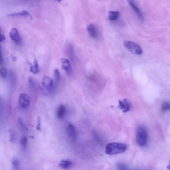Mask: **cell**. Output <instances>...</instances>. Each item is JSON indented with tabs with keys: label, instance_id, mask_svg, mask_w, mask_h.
Returning a JSON list of instances; mask_svg holds the SVG:
<instances>
[{
	"label": "cell",
	"instance_id": "cell-1",
	"mask_svg": "<svg viewBox=\"0 0 170 170\" xmlns=\"http://www.w3.org/2000/svg\"><path fill=\"white\" fill-rule=\"evenodd\" d=\"M128 146L123 143L112 142L108 143L106 146L105 153L110 156L122 154L126 151Z\"/></svg>",
	"mask_w": 170,
	"mask_h": 170
},
{
	"label": "cell",
	"instance_id": "cell-2",
	"mask_svg": "<svg viewBox=\"0 0 170 170\" xmlns=\"http://www.w3.org/2000/svg\"><path fill=\"white\" fill-rule=\"evenodd\" d=\"M136 139L138 145L141 147L146 146L148 140V134L144 128L140 127L137 130Z\"/></svg>",
	"mask_w": 170,
	"mask_h": 170
},
{
	"label": "cell",
	"instance_id": "cell-3",
	"mask_svg": "<svg viewBox=\"0 0 170 170\" xmlns=\"http://www.w3.org/2000/svg\"><path fill=\"white\" fill-rule=\"evenodd\" d=\"M123 45L129 51L134 54L138 55L143 54V51L139 44L133 42L125 41Z\"/></svg>",
	"mask_w": 170,
	"mask_h": 170
},
{
	"label": "cell",
	"instance_id": "cell-4",
	"mask_svg": "<svg viewBox=\"0 0 170 170\" xmlns=\"http://www.w3.org/2000/svg\"><path fill=\"white\" fill-rule=\"evenodd\" d=\"M19 103L21 107L27 108L30 105V99L28 95L25 93H21L19 97Z\"/></svg>",
	"mask_w": 170,
	"mask_h": 170
},
{
	"label": "cell",
	"instance_id": "cell-5",
	"mask_svg": "<svg viewBox=\"0 0 170 170\" xmlns=\"http://www.w3.org/2000/svg\"><path fill=\"white\" fill-rule=\"evenodd\" d=\"M53 80L51 78L47 76H44L42 80L43 86L50 91L53 90L54 88Z\"/></svg>",
	"mask_w": 170,
	"mask_h": 170
},
{
	"label": "cell",
	"instance_id": "cell-6",
	"mask_svg": "<svg viewBox=\"0 0 170 170\" xmlns=\"http://www.w3.org/2000/svg\"><path fill=\"white\" fill-rule=\"evenodd\" d=\"M128 1L129 5H130L131 7L132 8L134 11L137 14L140 20L142 21H143L144 17L143 14L142 13L141 10L136 5L134 2L132 1Z\"/></svg>",
	"mask_w": 170,
	"mask_h": 170
},
{
	"label": "cell",
	"instance_id": "cell-7",
	"mask_svg": "<svg viewBox=\"0 0 170 170\" xmlns=\"http://www.w3.org/2000/svg\"><path fill=\"white\" fill-rule=\"evenodd\" d=\"M118 107L124 113L129 111L130 108V105L126 99H124L123 101H119Z\"/></svg>",
	"mask_w": 170,
	"mask_h": 170
},
{
	"label": "cell",
	"instance_id": "cell-8",
	"mask_svg": "<svg viewBox=\"0 0 170 170\" xmlns=\"http://www.w3.org/2000/svg\"><path fill=\"white\" fill-rule=\"evenodd\" d=\"M87 31L91 37L95 39H97L98 37V33L96 27L93 24H89L87 27Z\"/></svg>",
	"mask_w": 170,
	"mask_h": 170
},
{
	"label": "cell",
	"instance_id": "cell-9",
	"mask_svg": "<svg viewBox=\"0 0 170 170\" xmlns=\"http://www.w3.org/2000/svg\"><path fill=\"white\" fill-rule=\"evenodd\" d=\"M62 69L66 72L67 74H71L72 72V68L71 63L68 59L63 58L61 59Z\"/></svg>",
	"mask_w": 170,
	"mask_h": 170
},
{
	"label": "cell",
	"instance_id": "cell-10",
	"mask_svg": "<svg viewBox=\"0 0 170 170\" xmlns=\"http://www.w3.org/2000/svg\"><path fill=\"white\" fill-rule=\"evenodd\" d=\"M67 132L69 137L72 141H74L76 139V134L75 127L73 125L69 124L68 126Z\"/></svg>",
	"mask_w": 170,
	"mask_h": 170
},
{
	"label": "cell",
	"instance_id": "cell-11",
	"mask_svg": "<svg viewBox=\"0 0 170 170\" xmlns=\"http://www.w3.org/2000/svg\"><path fill=\"white\" fill-rule=\"evenodd\" d=\"M10 37L12 40L16 43H19L20 41V38L18 32L16 29H12L10 33Z\"/></svg>",
	"mask_w": 170,
	"mask_h": 170
},
{
	"label": "cell",
	"instance_id": "cell-12",
	"mask_svg": "<svg viewBox=\"0 0 170 170\" xmlns=\"http://www.w3.org/2000/svg\"><path fill=\"white\" fill-rule=\"evenodd\" d=\"M8 17H16V16H22L26 17V18H29L31 19H32V16L28 12L26 11H23L14 13L8 15Z\"/></svg>",
	"mask_w": 170,
	"mask_h": 170
},
{
	"label": "cell",
	"instance_id": "cell-13",
	"mask_svg": "<svg viewBox=\"0 0 170 170\" xmlns=\"http://www.w3.org/2000/svg\"><path fill=\"white\" fill-rule=\"evenodd\" d=\"M66 111L65 105H59L57 110L56 115L59 118H61L65 115Z\"/></svg>",
	"mask_w": 170,
	"mask_h": 170
},
{
	"label": "cell",
	"instance_id": "cell-14",
	"mask_svg": "<svg viewBox=\"0 0 170 170\" xmlns=\"http://www.w3.org/2000/svg\"><path fill=\"white\" fill-rule=\"evenodd\" d=\"M30 70L32 73L37 74L39 71V67L37 59L34 61L33 64H30Z\"/></svg>",
	"mask_w": 170,
	"mask_h": 170
},
{
	"label": "cell",
	"instance_id": "cell-15",
	"mask_svg": "<svg viewBox=\"0 0 170 170\" xmlns=\"http://www.w3.org/2000/svg\"><path fill=\"white\" fill-rule=\"evenodd\" d=\"M59 166L64 169H67L71 167L72 165V163L71 161L67 159L63 160L61 161Z\"/></svg>",
	"mask_w": 170,
	"mask_h": 170
},
{
	"label": "cell",
	"instance_id": "cell-16",
	"mask_svg": "<svg viewBox=\"0 0 170 170\" xmlns=\"http://www.w3.org/2000/svg\"><path fill=\"white\" fill-rule=\"evenodd\" d=\"M108 13V18L112 21L117 20L120 15L119 12L117 11H110Z\"/></svg>",
	"mask_w": 170,
	"mask_h": 170
},
{
	"label": "cell",
	"instance_id": "cell-17",
	"mask_svg": "<svg viewBox=\"0 0 170 170\" xmlns=\"http://www.w3.org/2000/svg\"><path fill=\"white\" fill-rule=\"evenodd\" d=\"M116 167L117 170H131L126 164L123 163H118Z\"/></svg>",
	"mask_w": 170,
	"mask_h": 170
},
{
	"label": "cell",
	"instance_id": "cell-18",
	"mask_svg": "<svg viewBox=\"0 0 170 170\" xmlns=\"http://www.w3.org/2000/svg\"><path fill=\"white\" fill-rule=\"evenodd\" d=\"M7 73L8 71L6 68L3 67L0 69V74L2 78H6L7 76Z\"/></svg>",
	"mask_w": 170,
	"mask_h": 170
},
{
	"label": "cell",
	"instance_id": "cell-19",
	"mask_svg": "<svg viewBox=\"0 0 170 170\" xmlns=\"http://www.w3.org/2000/svg\"><path fill=\"white\" fill-rule=\"evenodd\" d=\"M54 76L55 79L57 81H59L61 78L60 72L58 69H55L54 71Z\"/></svg>",
	"mask_w": 170,
	"mask_h": 170
},
{
	"label": "cell",
	"instance_id": "cell-20",
	"mask_svg": "<svg viewBox=\"0 0 170 170\" xmlns=\"http://www.w3.org/2000/svg\"><path fill=\"white\" fill-rule=\"evenodd\" d=\"M20 143L23 148H26L27 144V139L26 137L24 136L21 138Z\"/></svg>",
	"mask_w": 170,
	"mask_h": 170
},
{
	"label": "cell",
	"instance_id": "cell-21",
	"mask_svg": "<svg viewBox=\"0 0 170 170\" xmlns=\"http://www.w3.org/2000/svg\"><path fill=\"white\" fill-rule=\"evenodd\" d=\"M162 109L164 111L170 110V104L168 102H165L162 105Z\"/></svg>",
	"mask_w": 170,
	"mask_h": 170
},
{
	"label": "cell",
	"instance_id": "cell-22",
	"mask_svg": "<svg viewBox=\"0 0 170 170\" xmlns=\"http://www.w3.org/2000/svg\"><path fill=\"white\" fill-rule=\"evenodd\" d=\"M10 141L11 142H13L15 139L16 135L15 132L12 129L9 130Z\"/></svg>",
	"mask_w": 170,
	"mask_h": 170
},
{
	"label": "cell",
	"instance_id": "cell-23",
	"mask_svg": "<svg viewBox=\"0 0 170 170\" xmlns=\"http://www.w3.org/2000/svg\"><path fill=\"white\" fill-rule=\"evenodd\" d=\"M28 83L30 87L31 88H33L35 86V81L32 77H29L28 78Z\"/></svg>",
	"mask_w": 170,
	"mask_h": 170
},
{
	"label": "cell",
	"instance_id": "cell-24",
	"mask_svg": "<svg viewBox=\"0 0 170 170\" xmlns=\"http://www.w3.org/2000/svg\"><path fill=\"white\" fill-rule=\"evenodd\" d=\"M12 165H13L15 168L18 169L20 167V163L18 159L16 158H14L12 161Z\"/></svg>",
	"mask_w": 170,
	"mask_h": 170
},
{
	"label": "cell",
	"instance_id": "cell-25",
	"mask_svg": "<svg viewBox=\"0 0 170 170\" xmlns=\"http://www.w3.org/2000/svg\"><path fill=\"white\" fill-rule=\"evenodd\" d=\"M36 128L38 130H41V117H40V116L38 117L37 119Z\"/></svg>",
	"mask_w": 170,
	"mask_h": 170
},
{
	"label": "cell",
	"instance_id": "cell-26",
	"mask_svg": "<svg viewBox=\"0 0 170 170\" xmlns=\"http://www.w3.org/2000/svg\"><path fill=\"white\" fill-rule=\"evenodd\" d=\"M18 124L19 127H20V128L22 130L25 129V128H26V127H25L24 126V125L23 124L22 119H19L18 120Z\"/></svg>",
	"mask_w": 170,
	"mask_h": 170
},
{
	"label": "cell",
	"instance_id": "cell-27",
	"mask_svg": "<svg viewBox=\"0 0 170 170\" xmlns=\"http://www.w3.org/2000/svg\"><path fill=\"white\" fill-rule=\"evenodd\" d=\"M9 78L11 82H13L14 80V74L13 72L10 71L9 74Z\"/></svg>",
	"mask_w": 170,
	"mask_h": 170
},
{
	"label": "cell",
	"instance_id": "cell-28",
	"mask_svg": "<svg viewBox=\"0 0 170 170\" xmlns=\"http://www.w3.org/2000/svg\"><path fill=\"white\" fill-rule=\"evenodd\" d=\"M6 38L5 36L3 34H2L1 33V35H0V41L1 42L2 41H5V40Z\"/></svg>",
	"mask_w": 170,
	"mask_h": 170
},
{
	"label": "cell",
	"instance_id": "cell-29",
	"mask_svg": "<svg viewBox=\"0 0 170 170\" xmlns=\"http://www.w3.org/2000/svg\"><path fill=\"white\" fill-rule=\"evenodd\" d=\"M167 169L169 170H170V161L168 165L167 166Z\"/></svg>",
	"mask_w": 170,
	"mask_h": 170
}]
</instances>
